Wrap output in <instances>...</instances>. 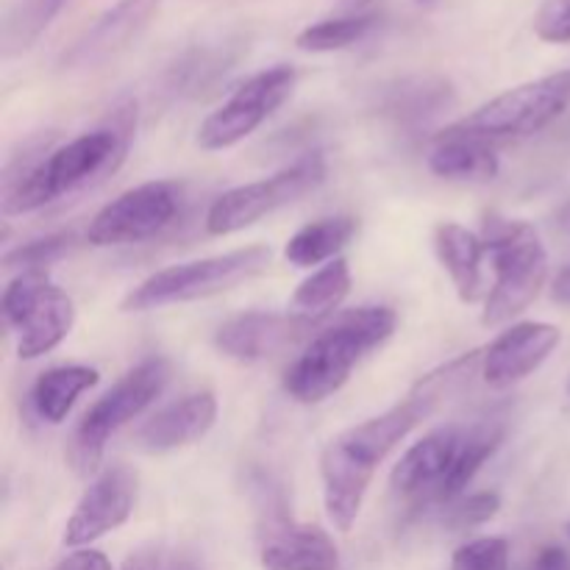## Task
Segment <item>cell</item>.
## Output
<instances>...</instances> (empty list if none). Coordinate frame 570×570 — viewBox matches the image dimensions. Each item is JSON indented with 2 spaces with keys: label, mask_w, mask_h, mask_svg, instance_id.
Returning <instances> with one entry per match:
<instances>
[{
  "label": "cell",
  "mask_w": 570,
  "mask_h": 570,
  "mask_svg": "<svg viewBox=\"0 0 570 570\" xmlns=\"http://www.w3.org/2000/svg\"><path fill=\"white\" fill-rule=\"evenodd\" d=\"M432 412V406L412 390L401 404L328 440L321 454L323 507L337 532L348 534L354 529L379 465Z\"/></svg>",
  "instance_id": "1"
},
{
  "label": "cell",
  "mask_w": 570,
  "mask_h": 570,
  "mask_svg": "<svg viewBox=\"0 0 570 570\" xmlns=\"http://www.w3.org/2000/svg\"><path fill=\"white\" fill-rule=\"evenodd\" d=\"M134 122H137V106H117L106 126L59 145L42 159L28 161L17 170V176L6 181L3 215H28L65 195H76L104 181L126 159Z\"/></svg>",
  "instance_id": "2"
},
{
  "label": "cell",
  "mask_w": 570,
  "mask_h": 570,
  "mask_svg": "<svg viewBox=\"0 0 570 570\" xmlns=\"http://www.w3.org/2000/svg\"><path fill=\"white\" fill-rule=\"evenodd\" d=\"M399 315L390 306H360L334 317L284 373V390L298 404H321L348 384L354 367L393 337Z\"/></svg>",
  "instance_id": "3"
},
{
  "label": "cell",
  "mask_w": 570,
  "mask_h": 570,
  "mask_svg": "<svg viewBox=\"0 0 570 570\" xmlns=\"http://www.w3.org/2000/svg\"><path fill=\"white\" fill-rule=\"evenodd\" d=\"M482 239L495 273L482 323L495 328L515 321L532 306L549 278V254L538 228L527 220L490 217Z\"/></svg>",
  "instance_id": "4"
},
{
  "label": "cell",
  "mask_w": 570,
  "mask_h": 570,
  "mask_svg": "<svg viewBox=\"0 0 570 570\" xmlns=\"http://www.w3.org/2000/svg\"><path fill=\"white\" fill-rule=\"evenodd\" d=\"M170 362L165 356H150L128 371L109 393L100 395L81 415L78 426L67 440V462L78 476L98 473L106 443L120 432L126 423L142 415L170 382Z\"/></svg>",
  "instance_id": "5"
},
{
  "label": "cell",
  "mask_w": 570,
  "mask_h": 570,
  "mask_svg": "<svg viewBox=\"0 0 570 570\" xmlns=\"http://www.w3.org/2000/svg\"><path fill=\"white\" fill-rule=\"evenodd\" d=\"M271 259L273 250L267 245H248V248L228 250V254L170 265L165 271H156L142 284H137L122 301V309L150 312L170 304H189V301L228 293L237 284L265 273Z\"/></svg>",
  "instance_id": "6"
},
{
  "label": "cell",
  "mask_w": 570,
  "mask_h": 570,
  "mask_svg": "<svg viewBox=\"0 0 570 570\" xmlns=\"http://www.w3.org/2000/svg\"><path fill=\"white\" fill-rule=\"evenodd\" d=\"M568 106L570 70H560L495 95L493 100L482 104L476 111L443 128V134L479 139L532 137V134L546 131L551 122L560 120Z\"/></svg>",
  "instance_id": "7"
},
{
  "label": "cell",
  "mask_w": 570,
  "mask_h": 570,
  "mask_svg": "<svg viewBox=\"0 0 570 570\" xmlns=\"http://www.w3.org/2000/svg\"><path fill=\"white\" fill-rule=\"evenodd\" d=\"M3 317L17 332V356L39 360L72 332L76 304L45 271H22L3 289Z\"/></svg>",
  "instance_id": "8"
},
{
  "label": "cell",
  "mask_w": 570,
  "mask_h": 570,
  "mask_svg": "<svg viewBox=\"0 0 570 570\" xmlns=\"http://www.w3.org/2000/svg\"><path fill=\"white\" fill-rule=\"evenodd\" d=\"M323 178H326V161H323L321 154H312L282 167V170L262 178V181L228 189L220 198H215V204L206 212V232L212 237H228V234L245 232V228L256 226L273 212L284 209L293 200L304 198L306 193L321 187Z\"/></svg>",
  "instance_id": "9"
},
{
  "label": "cell",
  "mask_w": 570,
  "mask_h": 570,
  "mask_svg": "<svg viewBox=\"0 0 570 570\" xmlns=\"http://www.w3.org/2000/svg\"><path fill=\"white\" fill-rule=\"evenodd\" d=\"M184 187L178 181H145L126 189L92 217L87 243L95 248L137 245L165 234L181 217Z\"/></svg>",
  "instance_id": "10"
},
{
  "label": "cell",
  "mask_w": 570,
  "mask_h": 570,
  "mask_svg": "<svg viewBox=\"0 0 570 570\" xmlns=\"http://www.w3.org/2000/svg\"><path fill=\"white\" fill-rule=\"evenodd\" d=\"M295 70L276 65L245 78L223 106H217L198 128V145L204 150H226L256 131L295 89Z\"/></svg>",
  "instance_id": "11"
},
{
  "label": "cell",
  "mask_w": 570,
  "mask_h": 570,
  "mask_svg": "<svg viewBox=\"0 0 570 570\" xmlns=\"http://www.w3.org/2000/svg\"><path fill=\"white\" fill-rule=\"evenodd\" d=\"M137 471L128 465L104 468L78 499L65 527V538H61L65 546L83 549L104 534L120 529L137 504Z\"/></svg>",
  "instance_id": "12"
},
{
  "label": "cell",
  "mask_w": 570,
  "mask_h": 570,
  "mask_svg": "<svg viewBox=\"0 0 570 570\" xmlns=\"http://www.w3.org/2000/svg\"><path fill=\"white\" fill-rule=\"evenodd\" d=\"M562 332L554 323L521 321L501 332L482 354L484 384L490 390H510L538 373L549 356L560 348Z\"/></svg>",
  "instance_id": "13"
},
{
  "label": "cell",
  "mask_w": 570,
  "mask_h": 570,
  "mask_svg": "<svg viewBox=\"0 0 570 570\" xmlns=\"http://www.w3.org/2000/svg\"><path fill=\"white\" fill-rule=\"evenodd\" d=\"M159 3L161 0H117L76 39L70 50H65L61 67L89 70L115 59L150 26Z\"/></svg>",
  "instance_id": "14"
},
{
  "label": "cell",
  "mask_w": 570,
  "mask_h": 570,
  "mask_svg": "<svg viewBox=\"0 0 570 570\" xmlns=\"http://www.w3.org/2000/svg\"><path fill=\"white\" fill-rule=\"evenodd\" d=\"M462 438H465L462 426H440L423 440H417L395 465L393 479H390L395 493L415 507L434 504L445 476L454 468Z\"/></svg>",
  "instance_id": "15"
},
{
  "label": "cell",
  "mask_w": 570,
  "mask_h": 570,
  "mask_svg": "<svg viewBox=\"0 0 570 570\" xmlns=\"http://www.w3.org/2000/svg\"><path fill=\"white\" fill-rule=\"evenodd\" d=\"M312 326L282 312H243L223 323L215 334V345L223 356L234 362H265L298 343Z\"/></svg>",
  "instance_id": "16"
},
{
  "label": "cell",
  "mask_w": 570,
  "mask_h": 570,
  "mask_svg": "<svg viewBox=\"0 0 570 570\" xmlns=\"http://www.w3.org/2000/svg\"><path fill=\"white\" fill-rule=\"evenodd\" d=\"M217 421V399L209 390L189 393L173 404L156 410L148 421L139 426L137 445L148 454H167L184 445L198 443L212 432Z\"/></svg>",
  "instance_id": "17"
},
{
  "label": "cell",
  "mask_w": 570,
  "mask_h": 570,
  "mask_svg": "<svg viewBox=\"0 0 570 570\" xmlns=\"http://www.w3.org/2000/svg\"><path fill=\"white\" fill-rule=\"evenodd\" d=\"M340 554L334 540L321 527L295 523L287 515L271 518L262 543L265 570H337Z\"/></svg>",
  "instance_id": "18"
},
{
  "label": "cell",
  "mask_w": 570,
  "mask_h": 570,
  "mask_svg": "<svg viewBox=\"0 0 570 570\" xmlns=\"http://www.w3.org/2000/svg\"><path fill=\"white\" fill-rule=\"evenodd\" d=\"M434 250H438L440 265L449 273L462 304H473L482 298V265L488 259L484 239L460 223L445 220L434 228Z\"/></svg>",
  "instance_id": "19"
},
{
  "label": "cell",
  "mask_w": 570,
  "mask_h": 570,
  "mask_svg": "<svg viewBox=\"0 0 570 570\" xmlns=\"http://www.w3.org/2000/svg\"><path fill=\"white\" fill-rule=\"evenodd\" d=\"M429 170L445 181L484 184L499 176L501 159L490 139L438 134V142L429 154Z\"/></svg>",
  "instance_id": "20"
},
{
  "label": "cell",
  "mask_w": 570,
  "mask_h": 570,
  "mask_svg": "<svg viewBox=\"0 0 570 570\" xmlns=\"http://www.w3.org/2000/svg\"><path fill=\"white\" fill-rule=\"evenodd\" d=\"M351 284H354V278H351V267L343 256L317 267V271H312V276H306L298 284V289L289 298V315L298 317L306 326H317L328 315H334L340 304L348 298Z\"/></svg>",
  "instance_id": "21"
},
{
  "label": "cell",
  "mask_w": 570,
  "mask_h": 570,
  "mask_svg": "<svg viewBox=\"0 0 570 570\" xmlns=\"http://www.w3.org/2000/svg\"><path fill=\"white\" fill-rule=\"evenodd\" d=\"M356 220L351 215H334L301 226L284 245V259L295 267H323L340 259V250L354 239Z\"/></svg>",
  "instance_id": "22"
},
{
  "label": "cell",
  "mask_w": 570,
  "mask_h": 570,
  "mask_svg": "<svg viewBox=\"0 0 570 570\" xmlns=\"http://www.w3.org/2000/svg\"><path fill=\"white\" fill-rule=\"evenodd\" d=\"M504 434H507V429L501 421H482V423H476V426L465 429L460 454H456L454 468H451V473L445 476V482H443V488H440L434 504L443 507L445 510L449 504L460 501L462 493H465V490L471 488L473 479H476V473L484 468V462H488L490 456L501 449V443H504Z\"/></svg>",
  "instance_id": "23"
},
{
  "label": "cell",
  "mask_w": 570,
  "mask_h": 570,
  "mask_svg": "<svg viewBox=\"0 0 570 570\" xmlns=\"http://www.w3.org/2000/svg\"><path fill=\"white\" fill-rule=\"evenodd\" d=\"M98 384V371L87 365H61L50 367L42 376L33 382L31 395V410L39 421L45 423H61L70 415L72 404L78 401V395L87 393L89 387Z\"/></svg>",
  "instance_id": "24"
},
{
  "label": "cell",
  "mask_w": 570,
  "mask_h": 570,
  "mask_svg": "<svg viewBox=\"0 0 570 570\" xmlns=\"http://www.w3.org/2000/svg\"><path fill=\"white\" fill-rule=\"evenodd\" d=\"M451 100L454 92L443 78H410L393 87L384 100V111L399 122H421L449 109Z\"/></svg>",
  "instance_id": "25"
},
{
  "label": "cell",
  "mask_w": 570,
  "mask_h": 570,
  "mask_svg": "<svg viewBox=\"0 0 570 570\" xmlns=\"http://www.w3.org/2000/svg\"><path fill=\"white\" fill-rule=\"evenodd\" d=\"M376 26L379 11H371V14H337L315 22V26H306L295 37V45L306 53H334V50H345L371 37Z\"/></svg>",
  "instance_id": "26"
},
{
  "label": "cell",
  "mask_w": 570,
  "mask_h": 570,
  "mask_svg": "<svg viewBox=\"0 0 570 570\" xmlns=\"http://www.w3.org/2000/svg\"><path fill=\"white\" fill-rule=\"evenodd\" d=\"M501 510V495L495 490H482V493L462 495L460 501L445 507L443 523L454 532H465V529L484 527L488 521H493Z\"/></svg>",
  "instance_id": "27"
},
{
  "label": "cell",
  "mask_w": 570,
  "mask_h": 570,
  "mask_svg": "<svg viewBox=\"0 0 570 570\" xmlns=\"http://www.w3.org/2000/svg\"><path fill=\"white\" fill-rule=\"evenodd\" d=\"M451 570H510V543L504 538H476L451 557Z\"/></svg>",
  "instance_id": "28"
},
{
  "label": "cell",
  "mask_w": 570,
  "mask_h": 570,
  "mask_svg": "<svg viewBox=\"0 0 570 570\" xmlns=\"http://www.w3.org/2000/svg\"><path fill=\"white\" fill-rule=\"evenodd\" d=\"M72 243H76L72 234H48V237L31 239V243L20 245V248L9 250L3 256V265L20 267V271H42L50 262L61 259L72 248Z\"/></svg>",
  "instance_id": "29"
},
{
  "label": "cell",
  "mask_w": 570,
  "mask_h": 570,
  "mask_svg": "<svg viewBox=\"0 0 570 570\" xmlns=\"http://www.w3.org/2000/svg\"><path fill=\"white\" fill-rule=\"evenodd\" d=\"M67 0H31V3L22 9V17L14 22V28L9 31L11 42H17V48H28L45 28L53 22V17L65 9Z\"/></svg>",
  "instance_id": "30"
},
{
  "label": "cell",
  "mask_w": 570,
  "mask_h": 570,
  "mask_svg": "<svg viewBox=\"0 0 570 570\" xmlns=\"http://www.w3.org/2000/svg\"><path fill=\"white\" fill-rule=\"evenodd\" d=\"M534 33L549 45L570 42V0H546L534 17Z\"/></svg>",
  "instance_id": "31"
},
{
  "label": "cell",
  "mask_w": 570,
  "mask_h": 570,
  "mask_svg": "<svg viewBox=\"0 0 570 570\" xmlns=\"http://www.w3.org/2000/svg\"><path fill=\"white\" fill-rule=\"evenodd\" d=\"M53 570H115V568H111L109 557H106L104 551L76 549L72 554H67Z\"/></svg>",
  "instance_id": "32"
},
{
  "label": "cell",
  "mask_w": 570,
  "mask_h": 570,
  "mask_svg": "<svg viewBox=\"0 0 570 570\" xmlns=\"http://www.w3.org/2000/svg\"><path fill=\"white\" fill-rule=\"evenodd\" d=\"M529 570H570V554L560 546H543Z\"/></svg>",
  "instance_id": "33"
},
{
  "label": "cell",
  "mask_w": 570,
  "mask_h": 570,
  "mask_svg": "<svg viewBox=\"0 0 570 570\" xmlns=\"http://www.w3.org/2000/svg\"><path fill=\"white\" fill-rule=\"evenodd\" d=\"M551 298L560 306H570V265H566L557 273L554 284H551Z\"/></svg>",
  "instance_id": "34"
},
{
  "label": "cell",
  "mask_w": 570,
  "mask_h": 570,
  "mask_svg": "<svg viewBox=\"0 0 570 570\" xmlns=\"http://www.w3.org/2000/svg\"><path fill=\"white\" fill-rule=\"evenodd\" d=\"M122 570H167L156 557H131Z\"/></svg>",
  "instance_id": "35"
},
{
  "label": "cell",
  "mask_w": 570,
  "mask_h": 570,
  "mask_svg": "<svg viewBox=\"0 0 570 570\" xmlns=\"http://www.w3.org/2000/svg\"><path fill=\"white\" fill-rule=\"evenodd\" d=\"M557 223H560V228L566 234H570V204H566L560 209V215H557Z\"/></svg>",
  "instance_id": "36"
},
{
  "label": "cell",
  "mask_w": 570,
  "mask_h": 570,
  "mask_svg": "<svg viewBox=\"0 0 570 570\" xmlns=\"http://www.w3.org/2000/svg\"><path fill=\"white\" fill-rule=\"evenodd\" d=\"M417 3H432V0H417Z\"/></svg>",
  "instance_id": "37"
},
{
  "label": "cell",
  "mask_w": 570,
  "mask_h": 570,
  "mask_svg": "<svg viewBox=\"0 0 570 570\" xmlns=\"http://www.w3.org/2000/svg\"><path fill=\"white\" fill-rule=\"evenodd\" d=\"M566 532H568V538H570V523H568V527H566Z\"/></svg>",
  "instance_id": "38"
},
{
  "label": "cell",
  "mask_w": 570,
  "mask_h": 570,
  "mask_svg": "<svg viewBox=\"0 0 570 570\" xmlns=\"http://www.w3.org/2000/svg\"><path fill=\"white\" fill-rule=\"evenodd\" d=\"M568 393H570V382H568Z\"/></svg>",
  "instance_id": "39"
}]
</instances>
